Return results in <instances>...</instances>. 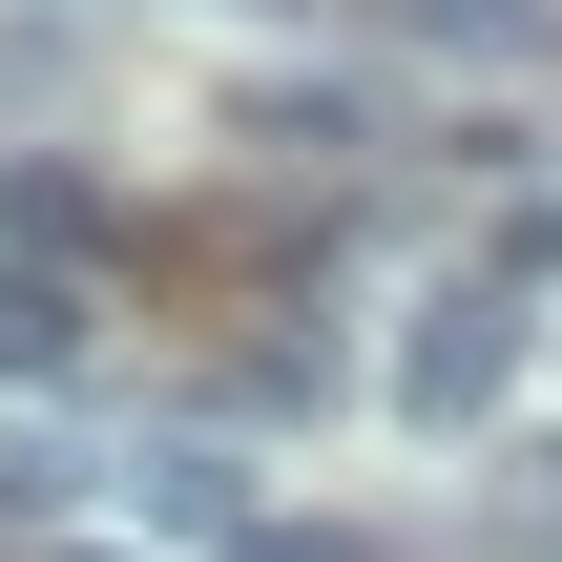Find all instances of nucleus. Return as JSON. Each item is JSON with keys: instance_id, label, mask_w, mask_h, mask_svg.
Returning <instances> with one entry per match:
<instances>
[{"instance_id": "1", "label": "nucleus", "mask_w": 562, "mask_h": 562, "mask_svg": "<svg viewBox=\"0 0 562 562\" xmlns=\"http://www.w3.org/2000/svg\"><path fill=\"white\" fill-rule=\"evenodd\" d=\"M501 396H521V271H438L396 313V417L417 438H480Z\"/></svg>"}, {"instance_id": "2", "label": "nucleus", "mask_w": 562, "mask_h": 562, "mask_svg": "<svg viewBox=\"0 0 562 562\" xmlns=\"http://www.w3.org/2000/svg\"><path fill=\"white\" fill-rule=\"evenodd\" d=\"M125 480H146V521H188V542H250V459H209V438H146Z\"/></svg>"}, {"instance_id": "3", "label": "nucleus", "mask_w": 562, "mask_h": 562, "mask_svg": "<svg viewBox=\"0 0 562 562\" xmlns=\"http://www.w3.org/2000/svg\"><path fill=\"white\" fill-rule=\"evenodd\" d=\"M0 375H83V271L0 250Z\"/></svg>"}, {"instance_id": "4", "label": "nucleus", "mask_w": 562, "mask_h": 562, "mask_svg": "<svg viewBox=\"0 0 562 562\" xmlns=\"http://www.w3.org/2000/svg\"><path fill=\"white\" fill-rule=\"evenodd\" d=\"M63 501H83V459H63V438H42V417H0V542H42V521H63Z\"/></svg>"}, {"instance_id": "5", "label": "nucleus", "mask_w": 562, "mask_h": 562, "mask_svg": "<svg viewBox=\"0 0 562 562\" xmlns=\"http://www.w3.org/2000/svg\"><path fill=\"white\" fill-rule=\"evenodd\" d=\"M438 63H542V0H417Z\"/></svg>"}, {"instance_id": "6", "label": "nucleus", "mask_w": 562, "mask_h": 562, "mask_svg": "<svg viewBox=\"0 0 562 562\" xmlns=\"http://www.w3.org/2000/svg\"><path fill=\"white\" fill-rule=\"evenodd\" d=\"M42 562H125V542H42Z\"/></svg>"}]
</instances>
